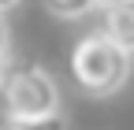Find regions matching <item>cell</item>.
I'll use <instances>...</instances> for the list:
<instances>
[{
  "mask_svg": "<svg viewBox=\"0 0 134 130\" xmlns=\"http://www.w3.org/2000/svg\"><path fill=\"white\" fill-rule=\"evenodd\" d=\"M71 74L75 86L90 97H112L130 74V56L123 48H115L104 34H86L71 48Z\"/></svg>",
  "mask_w": 134,
  "mask_h": 130,
  "instance_id": "cell-2",
  "label": "cell"
},
{
  "mask_svg": "<svg viewBox=\"0 0 134 130\" xmlns=\"http://www.w3.org/2000/svg\"><path fill=\"white\" fill-rule=\"evenodd\" d=\"M0 111L8 123L45 119L60 111V86L45 67L34 63H8L4 82H0Z\"/></svg>",
  "mask_w": 134,
  "mask_h": 130,
  "instance_id": "cell-1",
  "label": "cell"
},
{
  "mask_svg": "<svg viewBox=\"0 0 134 130\" xmlns=\"http://www.w3.org/2000/svg\"><path fill=\"white\" fill-rule=\"evenodd\" d=\"M4 71H8V63H4V60H0V82H4Z\"/></svg>",
  "mask_w": 134,
  "mask_h": 130,
  "instance_id": "cell-9",
  "label": "cell"
},
{
  "mask_svg": "<svg viewBox=\"0 0 134 130\" xmlns=\"http://www.w3.org/2000/svg\"><path fill=\"white\" fill-rule=\"evenodd\" d=\"M115 4H123V0H97V8H115Z\"/></svg>",
  "mask_w": 134,
  "mask_h": 130,
  "instance_id": "cell-8",
  "label": "cell"
},
{
  "mask_svg": "<svg viewBox=\"0 0 134 130\" xmlns=\"http://www.w3.org/2000/svg\"><path fill=\"white\" fill-rule=\"evenodd\" d=\"M8 56V26H4V19H0V60Z\"/></svg>",
  "mask_w": 134,
  "mask_h": 130,
  "instance_id": "cell-6",
  "label": "cell"
},
{
  "mask_svg": "<svg viewBox=\"0 0 134 130\" xmlns=\"http://www.w3.org/2000/svg\"><path fill=\"white\" fill-rule=\"evenodd\" d=\"M45 8L56 15V19H82L97 8V0H45Z\"/></svg>",
  "mask_w": 134,
  "mask_h": 130,
  "instance_id": "cell-4",
  "label": "cell"
},
{
  "mask_svg": "<svg viewBox=\"0 0 134 130\" xmlns=\"http://www.w3.org/2000/svg\"><path fill=\"white\" fill-rule=\"evenodd\" d=\"M97 34H104L115 48H123V52L134 60V0H123V4H115V8H104V19H100Z\"/></svg>",
  "mask_w": 134,
  "mask_h": 130,
  "instance_id": "cell-3",
  "label": "cell"
},
{
  "mask_svg": "<svg viewBox=\"0 0 134 130\" xmlns=\"http://www.w3.org/2000/svg\"><path fill=\"white\" fill-rule=\"evenodd\" d=\"M15 4H19V0H0V15H4L8 8H15Z\"/></svg>",
  "mask_w": 134,
  "mask_h": 130,
  "instance_id": "cell-7",
  "label": "cell"
},
{
  "mask_svg": "<svg viewBox=\"0 0 134 130\" xmlns=\"http://www.w3.org/2000/svg\"><path fill=\"white\" fill-rule=\"evenodd\" d=\"M0 130H67V119L60 115H45V119H26V123H4Z\"/></svg>",
  "mask_w": 134,
  "mask_h": 130,
  "instance_id": "cell-5",
  "label": "cell"
}]
</instances>
